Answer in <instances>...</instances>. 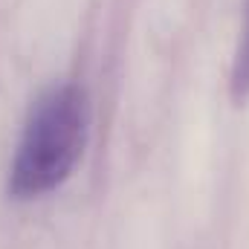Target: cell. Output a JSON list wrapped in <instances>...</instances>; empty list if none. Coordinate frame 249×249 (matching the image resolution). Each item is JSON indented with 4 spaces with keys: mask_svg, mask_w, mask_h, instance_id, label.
Instances as JSON below:
<instances>
[{
    "mask_svg": "<svg viewBox=\"0 0 249 249\" xmlns=\"http://www.w3.org/2000/svg\"><path fill=\"white\" fill-rule=\"evenodd\" d=\"M90 139V96L81 84L47 87L29 107L9 165V197L41 200L72 177Z\"/></svg>",
    "mask_w": 249,
    "mask_h": 249,
    "instance_id": "6da1fadb",
    "label": "cell"
},
{
    "mask_svg": "<svg viewBox=\"0 0 249 249\" xmlns=\"http://www.w3.org/2000/svg\"><path fill=\"white\" fill-rule=\"evenodd\" d=\"M229 93L238 105L249 99V0L244 6V26H241V38H238L232 70H229Z\"/></svg>",
    "mask_w": 249,
    "mask_h": 249,
    "instance_id": "7a4b0ae2",
    "label": "cell"
}]
</instances>
